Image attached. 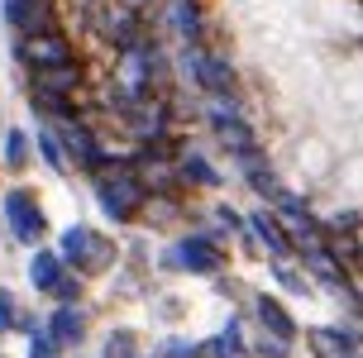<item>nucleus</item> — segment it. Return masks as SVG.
Listing matches in <instances>:
<instances>
[{"mask_svg": "<svg viewBox=\"0 0 363 358\" xmlns=\"http://www.w3.org/2000/svg\"><path fill=\"white\" fill-rule=\"evenodd\" d=\"M96 201H101V211H106L115 225H125V220H134V215L144 211L148 186L139 181V172L115 167V172H106V177L96 181Z\"/></svg>", "mask_w": 363, "mask_h": 358, "instance_id": "nucleus-1", "label": "nucleus"}, {"mask_svg": "<svg viewBox=\"0 0 363 358\" xmlns=\"http://www.w3.org/2000/svg\"><path fill=\"white\" fill-rule=\"evenodd\" d=\"M57 277H62V258H57L53 249H38L34 258H29V282H34L38 291H48Z\"/></svg>", "mask_w": 363, "mask_h": 358, "instance_id": "nucleus-15", "label": "nucleus"}, {"mask_svg": "<svg viewBox=\"0 0 363 358\" xmlns=\"http://www.w3.org/2000/svg\"><path fill=\"white\" fill-rule=\"evenodd\" d=\"M254 311H258V320H263V330L282 335V340H296V320L282 311V301H277V296H258Z\"/></svg>", "mask_w": 363, "mask_h": 358, "instance_id": "nucleus-14", "label": "nucleus"}, {"mask_svg": "<svg viewBox=\"0 0 363 358\" xmlns=\"http://www.w3.org/2000/svg\"><path fill=\"white\" fill-rule=\"evenodd\" d=\"M125 5H134V10H144V5H153V0H125Z\"/></svg>", "mask_w": 363, "mask_h": 358, "instance_id": "nucleus-28", "label": "nucleus"}, {"mask_svg": "<svg viewBox=\"0 0 363 358\" xmlns=\"http://www.w3.org/2000/svg\"><path fill=\"white\" fill-rule=\"evenodd\" d=\"M106 358H134V335H129V330L110 335L106 340Z\"/></svg>", "mask_w": 363, "mask_h": 358, "instance_id": "nucleus-21", "label": "nucleus"}, {"mask_svg": "<svg viewBox=\"0 0 363 358\" xmlns=\"http://www.w3.org/2000/svg\"><path fill=\"white\" fill-rule=\"evenodd\" d=\"M0 211H5V220H10V234H15L19 244H38V239H43V230H48L43 206H38L34 191H24V186L5 191V196H0Z\"/></svg>", "mask_w": 363, "mask_h": 358, "instance_id": "nucleus-5", "label": "nucleus"}, {"mask_svg": "<svg viewBox=\"0 0 363 358\" xmlns=\"http://www.w3.org/2000/svg\"><path fill=\"white\" fill-rule=\"evenodd\" d=\"M82 86V67L77 62H62V67H34V91L43 96H72Z\"/></svg>", "mask_w": 363, "mask_h": 358, "instance_id": "nucleus-11", "label": "nucleus"}, {"mask_svg": "<svg viewBox=\"0 0 363 358\" xmlns=\"http://www.w3.org/2000/svg\"><path fill=\"white\" fill-rule=\"evenodd\" d=\"M211 354H216V358H235V354H239V325H230V330H225V335L211 344Z\"/></svg>", "mask_w": 363, "mask_h": 358, "instance_id": "nucleus-22", "label": "nucleus"}, {"mask_svg": "<svg viewBox=\"0 0 363 358\" xmlns=\"http://www.w3.org/2000/svg\"><path fill=\"white\" fill-rule=\"evenodd\" d=\"M220 225H225V230H244V220H239V215L230 211V206H225V211H220Z\"/></svg>", "mask_w": 363, "mask_h": 358, "instance_id": "nucleus-27", "label": "nucleus"}, {"mask_svg": "<svg viewBox=\"0 0 363 358\" xmlns=\"http://www.w3.org/2000/svg\"><path fill=\"white\" fill-rule=\"evenodd\" d=\"M249 186H254L258 196H277V191H282L277 177H272V167H254V172H249Z\"/></svg>", "mask_w": 363, "mask_h": 358, "instance_id": "nucleus-20", "label": "nucleus"}, {"mask_svg": "<svg viewBox=\"0 0 363 358\" xmlns=\"http://www.w3.org/2000/svg\"><path fill=\"white\" fill-rule=\"evenodd\" d=\"M24 153H29V139H24L19 129H10V134H5V162H10V167H24Z\"/></svg>", "mask_w": 363, "mask_h": 358, "instance_id": "nucleus-19", "label": "nucleus"}, {"mask_svg": "<svg viewBox=\"0 0 363 358\" xmlns=\"http://www.w3.org/2000/svg\"><path fill=\"white\" fill-rule=\"evenodd\" d=\"M258 354H263V358H287L291 340H282V335H272V340H268V335H263V340H258Z\"/></svg>", "mask_w": 363, "mask_h": 358, "instance_id": "nucleus-24", "label": "nucleus"}, {"mask_svg": "<svg viewBox=\"0 0 363 358\" xmlns=\"http://www.w3.org/2000/svg\"><path fill=\"white\" fill-rule=\"evenodd\" d=\"M19 62L24 67H62V62H77V48L53 24V29H34L19 38Z\"/></svg>", "mask_w": 363, "mask_h": 358, "instance_id": "nucleus-4", "label": "nucleus"}, {"mask_svg": "<svg viewBox=\"0 0 363 358\" xmlns=\"http://www.w3.org/2000/svg\"><path fill=\"white\" fill-rule=\"evenodd\" d=\"M167 263L182 268V272H196V277H211V272L225 268V253H220V244L211 234H186L182 244H172Z\"/></svg>", "mask_w": 363, "mask_h": 358, "instance_id": "nucleus-7", "label": "nucleus"}, {"mask_svg": "<svg viewBox=\"0 0 363 358\" xmlns=\"http://www.w3.org/2000/svg\"><path fill=\"white\" fill-rule=\"evenodd\" d=\"M62 143H67V158H72L77 167H96V162H101V143H96V134H91L86 125L67 120V125H62Z\"/></svg>", "mask_w": 363, "mask_h": 358, "instance_id": "nucleus-9", "label": "nucleus"}, {"mask_svg": "<svg viewBox=\"0 0 363 358\" xmlns=\"http://www.w3.org/2000/svg\"><path fill=\"white\" fill-rule=\"evenodd\" d=\"M82 330H86V315L77 311V301H62L53 311V320H48L53 344H82Z\"/></svg>", "mask_w": 363, "mask_h": 358, "instance_id": "nucleus-12", "label": "nucleus"}, {"mask_svg": "<svg viewBox=\"0 0 363 358\" xmlns=\"http://www.w3.org/2000/svg\"><path fill=\"white\" fill-rule=\"evenodd\" d=\"M249 230L258 234V239H263V244H268L272 253H277V258H291V239H287V230H282V225H277V215L272 211H258V215H249Z\"/></svg>", "mask_w": 363, "mask_h": 358, "instance_id": "nucleus-13", "label": "nucleus"}, {"mask_svg": "<svg viewBox=\"0 0 363 358\" xmlns=\"http://www.w3.org/2000/svg\"><path fill=\"white\" fill-rule=\"evenodd\" d=\"M315 358H359V335L354 330H335V325H320L306 335Z\"/></svg>", "mask_w": 363, "mask_h": 358, "instance_id": "nucleus-8", "label": "nucleus"}, {"mask_svg": "<svg viewBox=\"0 0 363 358\" xmlns=\"http://www.w3.org/2000/svg\"><path fill=\"white\" fill-rule=\"evenodd\" d=\"M57 258H62V268L101 272V268H110V258H115V244H110L106 234L86 230V225H72V230L62 234V244H57Z\"/></svg>", "mask_w": 363, "mask_h": 358, "instance_id": "nucleus-3", "label": "nucleus"}, {"mask_svg": "<svg viewBox=\"0 0 363 358\" xmlns=\"http://www.w3.org/2000/svg\"><path fill=\"white\" fill-rule=\"evenodd\" d=\"M29 358H57L53 335H34V340H29Z\"/></svg>", "mask_w": 363, "mask_h": 358, "instance_id": "nucleus-25", "label": "nucleus"}, {"mask_svg": "<svg viewBox=\"0 0 363 358\" xmlns=\"http://www.w3.org/2000/svg\"><path fill=\"white\" fill-rule=\"evenodd\" d=\"M220 139H225V148H230V153H249V148H254V129H249V125H244V120H239V115H235V120H220Z\"/></svg>", "mask_w": 363, "mask_h": 358, "instance_id": "nucleus-17", "label": "nucleus"}, {"mask_svg": "<svg viewBox=\"0 0 363 358\" xmlns=\"http://www.w3.org/2000/svg\"><path fill=\"white\" fill-rule=\"evenodd\" d=\"M48 291H53L57 301H77V296H82V277H67V272H62V277H57Z\"/></svg>", "mask_w": 363, "mask_h": 358, "instance_id": "nucleus-23", "label": "nucleus"}, {"mask_svg": "<svg viewBox=\"0 0 363 358\" xmlns=\"http://www.w3.org/2000/svg\"><path fill=\"white\" fill-rule=\"evenodd\" d=\"M15 325V301H10V291H0V335Z\"/></svg>", "mask_w": 363, "mask_h": 358, "instance_id": "nucleus-26", "label": "nucleus"}, {"mask_svg": "<svg viewBox=\"0 0 363 358\" xmlns=\"http://www.w3.org/2000/svg\"><path fill=\"white\" fill-rule=\"evenodd\" d=\"M5 5H15V0H5Z\"/></svg>", "mask_w": 363, "mask_h": 358, "instance_id": "nucleus-29", "label": "nucleus"}, {"mask_svg": "<svg viewBox=\"0 0 363 358\" xmlns=\"http://www.w3.org/2000/svg\"><path fill=\"white\" fill-rule=\"evenodd\" d=\"M172 177L177 181H191V186H216V167H211V162L206 158H196V153H191V158H182L177 167H172Z\"/></svg>", "mask_w": 363, "mask_h": 358, "instance_id": "nucleus-16", "label": "nucleus"}, {"mask_svg": "<svg viewBox=\"0 0 363 358\" xmlns=\"http://www.w3.org/2000/svg\"><path fill=\"white\" fill-rule=\"evenodd\" d=\"M167 29L186 43H201V29H206V19H201V5L196 0H167Z\"/></svg>", "mask_w": 363, "mask_h": 358, "instance_id": "nucleus-10", "label": "nucleus"}, {"mask_svg": "<svg viewBox=\"0 0 363 358\" xmlns=\"http://www.w3.org/2000/svg\"><path fill=\"white\" fill-rule=\"evenodd\" d=\"M91 29L125 53L129 43L144 38V19H139V10L125 5V0H96V5H91Z\"/></svg>", "mask_w": 363, "mask_h": 358, "instance_id": "nucleus-2", "label": "nucleus"}, {"mask_svg": "<svg viewBox=\"0 0 363 358\" xmlns=\"http://www.w3.org/2000/svg\"><path fill=\"white\" fill-rule=\"evenodd\" d=\"M182 72H186L201 91H211V96H220V91L235 86V67H230L225 57L206 53L201 43H186V53H182Z\"/></svg>", "mask_w": 363, "mask_h": 358, "instance_id": "nucleus-6", "label": "nucleus"}, {"mask_svg": "<svg viewBox=\"0 0 363 358\" xmlns=\"http://www.w3.org/2000/svg\"><path fill=\"white\" fill-rule=\"evenodd\" d=\"M38 153H43V158H48V167H57V172H62V167H67V158H62V148H57V134L53 129H38Z\"/></svg>", "mask_w": 363, "mask_h": 358, "instance_id": "nucleus-18", "label": "nucleus"}]
</instances>
